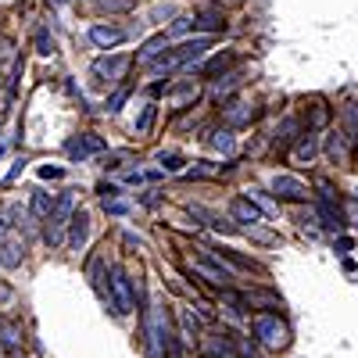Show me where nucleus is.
Wrapping results in <instances>:
<instances>
[{
	"instance_id": "f257e3e1",
	"label": "nucleus",
	"mask_w": 358,
	"mask_h": 358,
	"mask_svg": "<svg viewBox=\"0 0 358 358\" xmlns=\"http://www.w3.org/2000/svg\"><path fill=\"white\" fill-rule=\"evenodd\" d=\"M143 341H147V355L151 358H165L176 355V341H172V326H169V312L162 305H151L143 315Z\"/></svg>"
},
{
	"instance_id": "f03ea898",
	"label": "nucleus",
	"mask_w": 358,
	"mask_h": 358,
	"mask_svg": "<svg viewBox=\"0 0 358 358\" xmlns=\"http://www.w3.org/2000/svg\"><path fill=\"white\" fill-rule=\"evenodd\" d=\"M212 50V36H197V40H187V43H179V47H165V54L162 57H155L151 69L155 76H165V72H176V69H187V65H194V62H201V57Z\"/></svg>"
},
{
	"instance_id": "7ed1b4c3",
	"label": "nucleus",
	"mask_w": 358,
	"mask_h": 358,
	"mask_svg": "<svg viewBox=\"0 0 358 358\" xmlns=\"http://www.w3.org/2000/svg\"><path fill=\"white\" fill-rule=\"evenodd\" d=\"M72 215H76V194L69 190V194H62L57 197V204H54V212L47 215V229H43V241L50 244V248H62V244H69V222H72Z\"/></svg>"
},
{
	"instance_id": "20e7f679",
	"label": "nucleus",
	"mask_w": 358,
	"mask_h": 358,
	"mask_svg": "<svg viewBox=\"0 0 358 358\" xmlns=\"http://www.w3.org/2000/svg\"><path fill=\"white\" fill-rule=\"evenodd\" d=\"M108 301L115 308V315H129L136 308V287L133 276L122 265H111V280H108Z\"/></svg>"
},
{
	"instance_id": "39448f33",
	"label": "nucleus",
	"mask_w": 358,
	"mask_h": 358,
	"mask_svg": "<svg viewBox=\"0 0 358 358\" xmlns=\"http://www.w3.org/2000/svg\"><path fill=\"white\" fill-rule=\"evenodd\" d=\"M251 334H255V341L265 348V351H280V348H287L290 344V330H287V322L280 319V315H255V322H251Z\"/></svg>"
},
{
	"instance_id": "423d86ee",
	"label": "nucleus",
	"mask_w": 358,
	"mask_h": 358,
	"mask_svg": "<svg viewBox=\"0 0 358 358\" xmlns=\"http://www.w3.org/2000/svg\"><path fill=\"white\" fill-rule=\"evenodd\" d=\"M126 65H129L126 54H104V57H97V62L90 65V86H94V90H108L111 83L122 79Z\"/></svg>"
},
{
	"instance_id": "0eeeda50",
	"label": "nucleus",
	"mask_w": 358,
	"mask_h": 358,
	"mask_svg": "<svg viewBox=\"0 0 358 358\" xmlns=\"http://www.w3.org/2000/svg\"><path fill=\"white\" fill-rule=\"evenodd\" d=\"M194 273H197V276H204L208 283L222 287V290L233 283V273L222 265V255H219V251H204V258H197V262H194Z\"/></svg>"
},
{
	"instance_id": "6e6552de",
	"label": "nucleus",
	"mask_w": 358,
	"mask_h": 358,
	"mask_svg": "<svg viewBox=\"0 0 358 358\" xmlns=\"http://www.w3.org/2000/svg\"><path fill=\"white\" fill-rule=\"evenodd\" d=\"M104 147H108V143H104L97 133H79V136H72V140L65 143V155H69L72 162H86V158L101 155Z\"/></svg>"
},
{
	"instance_id": "1a4fd4ad",
	"label": "nucleus",
	"mask_w": 358,
	"mask_h": 358,
	"mask_svg": "<svg viewBox=\"0 0 358 358\" xmlns=\"http://www.w3.org/2000/svg\"><path fill=\"white\" fill-rule=\"evenodd\" d=\"M273 194H276L280 201H305V197H308V187H305L297 176L280 172V176H273Z\"/></svg>"
},
{
	"instance_id": "9d476101",
	"label": "nucleus",
	"mask_w": 358,
	"mask_h": 358,
	"mask_svg": "<svg viewBox=\"0 0 358 358\" xmlns=\"http://www.w3.org/2000/svg\"><path fill=\"white\" fill-rule=\"evenodd\" d=\"M86 36H90V43H94V47L108 50V47H118V43L126 40V29H118V25H104V22H94Z\"/></svg>"
},
{
	"instance_id": "9b49d317",
	"label": "nucleus",
	"mask_w": 358,
	"mask_h": 358,
	"mask_svg": "<svg viewBox=\"0 0 358 358\" xmlns=\"http://www.w3.org/2000/svg\"><path fill=\"white\" fill-rule=\"evenodd\" d=\"M229 215H233L236 222H251V226H258L265 212H262V208L244 194V197H233V201H229Z\"/></svg>"
},
{
	"instance_id": "f8f14e48",
	"label": "nucleus",
	"mask_w": 358,
	"mask_h": 358,
	"mask_svg": "<svg viewBox=\"0 0 358 358\" xmlns=\"http://www.w3.org/2000/svg\"><path fill=\"white\" fill-rule=\"evenodd\" d=\"M86 241H90V212H79L72 215V222H69V248L72 251H83L86 248Z\"/></svg>"
},
{
	"instance_id": "ddd939ff",
	"label": "nucleus",
	"mask_w": 358,
	"mask_h": 358,
	"mask_svg": "<svg viewBox=\"0 0 358 358\" xmlns=\"http://www.w3.org/2000/svg\"><path fill=\"white\" fill-rule=\"evenodd\" d=\"M22 344H25L22 326H18V322H11V319L0 322V348H4V351H22Z\"/></svg>"
},
{
	"instance_id": "4468645a",
	"label": "nucleus",
	"mask_w": 358,
	"mask_h": 358,
	"mask_svg": "<svg viewBox=\"0 0 358 358\" xmlns=\"http://www.w3.org/2000/svg\"><path fill=\"white\" fill-rule=\"evenodd\" d=\"M54 204L57 201L47 190H33V194H29V215H33V219H47L54 212Z\"/></svg>"
},
{
	"instance_id": "2eb2a0df",
	"label": "nucleus",
	"mask_w": 358,
	"mask_h": 358,
	"mask_svg": "<svg viewBox=\"0 0 358 358\" xmlns=\"http://www.w3.org/2000/svg\"><path fill=\"white\" fill-rule=\"evenodd\" d=\"M326 158H330L334 165H344L348 162V136L344 133H334L330 140H326Z\"/></svg>"
},
{
	"instance_id": "dca6fc26",
	"label": "nucleus",
	"mask_w": 358,
	"mask_h": 358,
	"mask_svg": "<svg viewBox=\"0 0 358 358\" xmlns=\"http://www.w3.org/2000/svg\"><path fill=\"white\" fill-rule=\"evenodd\" d=\"M22 258H25V244H18V241L0 244V265L15 268V265H22Z\"/></svg>"
},
{
	"instance_id": "f3484780",
	"label": "nucleus",
	"mask_w": 358,
	"mask_h": 358,
	"mask_svg": "<svg viewBox=\"0 0 358 358\" xmlns=\"http://www.w3.org/2000/svg\"><path fill=\"white\" fill-rule=\"evenodd\" d=\"M226 122H229V126H251V122H255V108H248V104H229V108H226Z\"/></svg>"
},
{
	"instance_id": "a211bd4d",
	"label": "nucleus",
	"mask_w": 358,
	"mask_h": 358,
	"mask_svg": "<svg viewBox=\"0 0 358 358\" xmlns=\"http://www.w3.org/2000/svg\"><path fill=\"white\" fill-rule=\"evenodd\" d=\"M194 29H201V33H226V18L222 15H212V11H204L194 18Z\"/></svg>"
},
{
	"instance_id": "6ab92c4d",
	"label": "nucleus",
	"mask_w": 358,
	"mask_h": 358,
	"mask_svg": "<svg viewBox=\"0 0 358 358\" xmlns=\"http://www.w3.org/2000/svg\"><path fill=\"white\" fill-rule=\"evenodd\" d=\"M162 47H169V33H162V36H155V40H147V43H143V50H140V62H143V65H151L155 57H162V54H165Z\"/></svg>"
},
{
	"instance_id": "aec40b11",
	"label": "nucleus",
	"mask_w": 358,
	"mask_h": 358,
	"mask_svg": "<svg viewBox=\"0 0 358 358\" xmlns=\"http://www.w3.org/2000/svg\"><path fill=\"white\" fill-rule=\"evenodd\" d=\"M315 155H319V136H312V133L294 147V162H301V165H305V162H312Z\"/></svg>"
},
{
	"instance_id": "412c9836",
	"label": "nucleus",
	"mask_w": 358,
	"mask_h": 358,
	"mask_svg": "<svg viewBox=\"0 0 358 358\" xmlns=\"http://www.w3.org/2000/svg\"><path fill=\"white\" fill-rule=\"evenodd\" d=\"M197 94H201V86H197V83H179V86H172V90H169V97H172L176 104L197 101Z\"/></svg>"
},
{
	"instance_id": "4be33fe9",
	"label": "nucleus",
	"mask_w": 358,
	"mask_h": 358,
	"mask_svg": "<svg viewBox=\"0 0 358 358\" xmlns=\"http://www.w3.org/2000/svg\"><path fill=\"white\" fill-rule=\"evenodd\" d=\"M208 143H212L215 151H222V155H229L233 147H236V140H233V129H215L212 136H208Z\"/></svg>"
},
{
	"instance_id": "5701e85b",
	"label": "nucleus",
	"mask_w": 358,
	"mask_h": 358,
	"mask_svg": "<svg viewBox=\"0 0 358 358\" xmlns=\"http://www.w3.org/2000/svg\"><path fill=\"white\" fill-rule=\"evenodd\" d=\"M8 226H15V229H25L29 226V219H33V215H29V208H22V204H8Z\"/></svg>"
},
{
	"instance_id": "b1692460",
	"label": "nucleus",
	"mask_w": 358,
	"mask_h": 358,
	"mask_svg": "<svg viewBox=\"0 0 358 358\" xmlns=\"http://www.w3.org/2000/svg\"><path fill=\"white\" fill-rule=\"evenodd\" d=\"M222 172V165H212V162H197L194 169H187L183 176L187 179H212V176H219Z\"/></svg>"
},
{
	"instance_id": "393cba45",
	"label": "nucleus",
	"mask_w": 358,
	"mask_h": 358,
	"mask_svg": "<svg viewBox=\"0 0 358 358\" xmlns=\"http://www.w3.org/2000/svg\"><path fill=\"white\" fill-rule=\"evenodd\" d=\"M155 115H158V108L155 104H147L143 111H140V118H136V136H147V133H151V126H155Z\"/></svg>"
},
{
	"instance_id": "a878e982",
	"label": "nucleus",
	"mask_w": 358,
	"mask_h": 358,
	"mask_svg": "<svg viewBox=\"0 0 358 358\" xmlns=\"http://www.w3.org/2000/svg\"><path fill=\"white\" fill-rule=\"evenodd\" d=\"M241 305H244V301L226 287V294H222V308H226V315H229V319H244V308H241Z\"/></svg>"
},
{
	"instance_id": "bb28decb",
	"label": "nucleus",
	"mask_w": 358,
	"mask_h": 358,
	"mask_svg": "<svg viewBox=\"0 0 358 358\" xmlns=\"http://www.w3.org/2000/svg\"><path fill=\"white\" fill-rule=\"evenodd\" d=\"M233 62H236V54H233V50H226V54L212 57V62H208V69H204V72H208V76H222V72H226V69H229Z\"/></svg>"
},
{
	"instance_id": "cd10ccee",
	"label": "nucleus",
	"mask_w": 358,
	"mask_h": 358,
	"mask_svg": "<svg viewBox=\"0 0 358 358\" xmlns=\"http://www.w3.org/2000/svg\"><path fill=\"white\" fill-rule=\"evenodd\" d=\"M179 319H183V337H187V341H194V337L201 334V322L194 319V312H190V308H183V312H179Z\"/></svg>"
},
{
	"instance_id": "c85d7f7f",
	"label": "nucleus",
	"mask_w": 358,
	"mask_h": 358,
	"mask_svg": "<svg viewBox=\"0 0 358 358\" xmlns=\"http://www.w3.org/2000/svg\"><path fill=\"white\" fill-rule=\"evenodd\" d=\"M248 301H251V305H265V308H280V297H276V294H268V290H255V294H248Z\"/></svg>"
},
{
	"instance_id": "c756f323",
	"label": "nucleus",
	"mask_w": 358,
	"mask_h": 358,
	"mask_svg": "<svg viewBox=\"0 0 358 358\" xmlns=\"http://www.w3.org/2000/svg\"><path fill=\"white\" fill-rule=\"evenodd\" d=\"M248 197H251V201H255V204L262 208V212H265V215H273V212H276V204H273V201H268V197H265V190H258V187H251V190H248Z\"/></svg>"
},
{
	"instance_id": "7c9ffc66",
	"label": "nucleus",
	"mask_w": 358,
	"mask_h": 358,
	"mask_svg": "<svg viewBox=\"0 0 358 358\" xmlns=\"http://www.w3.org/2000/svg\"><path fill=\"white\" fill-rule=\"evenodd\" d=\"M97 11H129L133 0H94Z\"/></svg>"
},
{
	"instance_id": "2f4dec72",
	"label": "nucleus",
	"mask_w": 358,
	"mask_h": 358,
	"mask_svg": "<svg viewBox=\"0 0 358 358\" xmlns=\"http://www.w3.org/2000/svg\"><path fill=\"white\" fill-rule=\"evenodd\" d=\"M158 162H162V169H165V172H179V169H183V155H176V151H169V155L162 151V155H158Z\"/></svg>"
},
{
	"instance_id": "473e14b6",
	"label": "nucleus",
	"mask_w": 358,
	"mask_h": 358,
	"mask_svg": "<svg viewBox=\"0 0 358 358\" xmlns=\"http://www.w3.org/2000/svg\"><path fill=\"white\" fill-rule=\"evenodd\" d=\"M308 122H312V129H322L326 122H330V108H326V104H315V108H312V118H308Z\"/></svg>"
},
{
	"instance_id": "72a5a7b5",
	"label": "nucleus",
	"mask_w": 358,
	"mask_h": 358,
	"mask_svg": "<svg viewBox=\"0 0 358 358\" xmlns=\"http://www.w3.org/2000/svg\"><path fill=\"white\" fill-rule=\"evenodd\" d=\"M126 97H129V86H122V90H115V94L108 97V108H104V111H111V115H115L118 108L126 104Z\"/></svg>"
},
{
	"instance_id": "f704fd0d",
	"label": "nucleus",
	"mask_w": 358,
	"mask_h": 358,
	"mask_svg": "<svg viewBox=\"0 0 358 358\" xmlns=\"http://www.w3.org/2000/svg\"><path fill=\"white\" fill-rule=\"evenodd\" d=\"M104 212L108 215H129V204L126 201H104Z\"/></svg>"
},
{
	"instance_id": "c9c22d12",
	"label": "nucleus",
	"mask_w": 358,
	"mask_h": 358,
	"mask_svg": "<svg viewBox=\"0 0 358 358\" xmlns=\"http://www.w3.org/2000/svg\"><path fill=\"white\" fill-rule=\"evenodd\" d=\"M36 50H40V54H54V36H50V33H40V36H36Z\"/></svg>"
},
{
	"instance_id": "e433bc0d",
	"label": "nucleus",
	"mask_w": 358,
	"mask_h": 358,
	"mask_svg": "<svg viewBox=\"0 0 358 358\" xmlns=\"http://www.w3.org/2000/svg\"><path fill=\"white\" fill-rule=\"evenodd\" d=\"M190 25H194V18H176V22H172V29H169V36H176V33H187Z\"/></svg>"
},
{
	"instance_id": "4c0bfd02",
	"label": "nucleus",
	"mask_w": 358,
	"mask_h": 358,
	"mask_svg": "<svg viewBox=\"0 0 358 358\" xmlns=\"http://www.w3.org/2000/svg\"><path fill=\"white\" fill-rule=\"evenodd\" d=\"M97 194H101L104 201H115V197H118V187H115V183H101V187H97Z\"/></svg>"
},
{
	"instance_id": "58836bf2",
	"label": "nucleus",
	"mask_w": 358,
	"mask_h": 358,
	"mask_svg": "<svg viewBox=\"0 0 358 358\" xmlns=\"http://www.w3.org/2000/svg\"><path fill=\"white\" fill-rule=\"evenodd\" d=\"M122 165H126V155H108V158H104V169H111V172L122 169Z\"/></svg>"
},
{
	"instance_id": "ea45409f",
	"label": "nucleus",
	"mask_w": 358,
	"mask_h": 358,
	"mask_svg": "<svg viewBox=\"0 0 358 358\" xmlns=\"http://www.w3.org/2000/svg\"><path fill=\"white\" fill-rule=\"evenodd\" d=\"M40 176H43V179H62V176H65V169H57V165H43V169H40Z\"/></svg>"
},
{
	"instance_id": "a19ab883",
	"label": "nucleus",
	"mask_w": 358,
	"mask_h": 358,
	"mask_svg": "<svg viewBox=\"0 0 358 358\" xmlns=\"http://www.w3.org/2000/svg\"><path fill=\"white\" fill-rule=\"evenodd\" d=\"M22 169H25V158H22V162H15V169H11V172L4 176V183H15V179H18V172H22Z\"/></svg>"
},
{
	"instance_id": "79ce46f5",
	"label": "nucleus",
	"mask_w": 358,
	"mask_h": 358,
	"mask_svg": "<svg viewBox=\"0 0 358 358\" xmlns=\"http://www.w3.org/2000/svg\"><path fill=\"white\" fill-rule=\"evenodd\" d=\"M8 241H11V236H8V222L0 219V244H8Z\"/></svg>"
},
{
	"instance_id": "37998d69",
	"label": "nucleus",
	"mask_w": 358,
	"mask_h": 358,
	"mask_svg": "<svg viewBox=\"0 0 358 358\" xmlns=\"http://www.w3.org/2000/svg\"><path fill=\"white\" fill-rule=\"evenodd\" d=\"M122 244H126V248H140V241H136L133 233H126V236H122Z\"/></svg>"
},
{
	"instance_id": "c03bdc74",
	"label": "nucleus",
	"mask_w": 358,
	"mask_h": 358,
	"mask_svg": "<svg viewBox=\"0 0 358 358\" xmlns=\"http://www.w3.org/2000/svg\"><path fill=\"white\" fill-rule=\"evenodd\" d=\"M0 90H4V79H0Z\"/></svg>"
},
{
	"instance_id": "a18cd8bd",
	"label": "nucleus",
	"mask_w": 358,
	"mask_h": 358,
	"mask_svg": "<svg viewBox=\"0 0 358 358\" xmlns=\"http://www.w3.org/2000/svg\"><path fill=\"white\" fill-rule=\"evenodd\" d=\"M54 4H62V0H54Z\"/></svg>"
},
{
	"instance_id": "49530a36",
	"label": "nucleus",
	"mask_w": 358,
	"mask_h": 358,
	"mask_svg": "<svg viewBox=\"0 0 358 358\" xmlns=\"http://www.w3.org/2000/svg\"><path fill=\"white\" fill-rule=\"evenodd\" d=\"M355 194H358V190H355Z\"/></svg>"
}]
</instances>
